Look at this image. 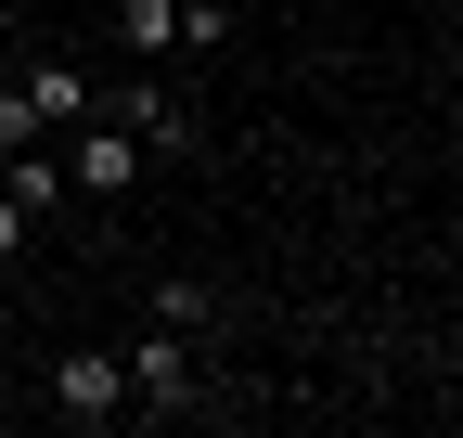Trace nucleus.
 I'll list each match as a JSON object with an SVG mask.
<instances>
[{"label":"nucleus","instance_id":"nucleus-8","mask_svg":"<svg viewBox=\"0 0 463 438\" xmlns=\"http://www.w3.org/2000/svg\"><path fill=\"white\" fill-rule=\"evenodd\" d=\"M232 39V0H181V52H219Z\"/></svg>","mask_w":463,"mask_h":438},{"label":"nucleus","instance_id":"nucleus-6","mask_svg":"<svg viewBox=\"0 0 463 438\" xmlns=\"http://www.w3.org/2000/svg\"><path fill=\"white\" fill-rule=\"evenodd\" d=\"M0 194H14V206L39 219V206H65V168H52V155H39V142H14V181H0Z\"/></svg>","mask_w":463,"mask_h":438},{"label":"nucleus","instance_id":"nucleus-11","mask_svg":"<svg viewBox=\"0 0 463 438\" xmlns=\"http://www.w3.org/2000/svg\"><path fill=\"white\" fill-rule=\"evenodd\" d=\"M0 348H14V322H0Z\"/></svg>","mask_w":463,"mask_h":438},{"label":"nucleus","instance_id":"nucleus-3","mask_svg":"<svg viewBox=\"0 0 463 438\" xmlns=\"http://www.w3.org/2000/svg\"><path fill=\"white\" fill-rule=\"evenodd\" d=\"M65 194H129V129H116V117H78V155H65Z\"/></svg>","mask_w":463,"mask_h":438},{"label":"nucleus","instance_id":"nucleus-2","mask_svg":"<svg viewBox=\"0 0 463 438\" xmlns=\"http://www.w3.org/2000/svg\"><path fill=\"white\" fill-rule=\"evenodd\" d=\"M116 413H129L116 348H65V361H52V425H116Z\"/></svg>","mask_w":463,"mask_h":438},{"label":"nucleus","instance_id":"nucleus-9","mask_svg":"<svg viewBox=\"0 0 463 438\" xmlns=\"http://www.w3.org/2000/svg\"><path fill=\"white\" fill-rule=\"evenodd\" d=\"M14 142H39V103H26V78L0 90V155H14Z\"/></svg>","mask_w":463,"mask_h":438},{"label":"nucleus","instance_id":"nucleus-1","mask_svg":"<svg viewBox=\"0 0 463 438\" xmlns=\"http://www.w3.org/2000/svg\"><path fill=\"white\" fill-rule=\"evenodd\" d=\"M116 374H129V413H194V336H129L116 348Z\"/></svg>","mask_w":463,"mask_h":438},{"label":"nucleus","instance_id":"nucleus-4","mask_svg":"<svg viewBox=\"0 0 463 438\" xmlns=\"http://www.w3.org/2000/svg\"><path fill=\"white\" fill-rule=\"evenodd\" d=\"M26 103H39V129H78L90 117V78L65 65V52H39V65H26Z\"/></svg>","mask_w":463,"mask_h":438},{"label":"nucleus","instance_id":"nucleus-5","mask_svg":"<svg viewBox=\"0 0 463 438\" xmlns=\"http://www.w3.org/2000/svg\"><path fill=\"white\" fill-rule=\"evenodd\" d=\"M116 39L129 52H181V0H116Z\"/></svg>","mask_w":463,"mask_h":438},{"label":"nucleus","instance_id":"nucleus-10","mask_svg":"<svg viewBox=\"0 0 463 438\" xmlns=\"http://www.w3.org/2000/svg\"><path fill=\"white\" fill-rule=\"evenodd\" d=\"M14 245H26V206H14V194H0V258H14Z\"/></svg>","mask_w":463,"mask_h":438},{"label":"nucleus","instance_id":"nucleus-7","mask_svg":"<svg viewBox=\"0 0 463 438\" xmlns=\"http://www.w3.org/2000/svg\"><path fill=\"white\" fill-rule=\"evenodd\" d=\"M206 309H219V297L194 284V271H167V284H155V322H167V336H206Z\"/></svg>","mask_w":463,"mask_h":438}]
</instances>
